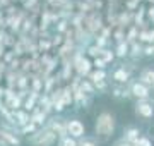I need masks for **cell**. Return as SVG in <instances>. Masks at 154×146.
I'll return each mask as SVG.
<instances>
[{"label": "cell", "instance_id": "obj_4", "mask_svg": "<svg viewBox=\"0 0 154 146\" xmlns=\"http://www.w3.org/2000/svg\"><path fill=\"white\" fill-rule=\"evenodd\" d=\"M134 71H135L134 62H130V64H120L118 67H115L110 72V78L113 81V84H128L132 81Z\"/></svg>", "mask_w": 154, "mask_h": 146}, {"label": "cell", "instance_id": "obj_19", "mask_svg": "<svg viewBox=\"0 0 154 146\" xmlns=\"http://www.w3.org/2000/svg\"><path fill=\"white\" fill-rule=\"evenodd\" d=\"M142 57H144V45L140 41L132 43L130 45V55H128V59H132V62H135L139 59H142Z\"/></svg>", "mask_w": 154, "mask_h": 146}, {"label": "cell", "instance_id": "obj_26", "mask_svg": "<svg viewBox=\"0 0 154 146\" xmlns=\"http://www.w3.org/2000/svg\"><path fill=\"white\" fill-rule=\"evenodd\" d=\"M79 146H99V141L96 136H84L82 139H79Z\"/></svg>", "mask_w": 154, "mask_h": 146}, {"label": "cell", "instance_id": "obj_8", "mask_svg": "<svg viewBox=\"0 0 154 146\" xmlns=\"http://www.w3.org/2000/svg\"><path fill=\"white\" fill-rule=\"evenodd\" d=\"M67 134L75 138V139H82L86 134V125H84L82 120H79L77 117L67 119Z\"/></svg>", "mask_w": 154, "mask_h": 146}, {"label": "cell", "instance_id": "obj_14", "mask_svg": "<svg viewBox=\"0 0 154 146\" xmlns=\"http://www.w3.org/2000/svg\"><path fill=\"white\" fill-rule=\"evenodd\" d=\"M39 93H34V91L29 90V95L26 96V100H24V105H22V108L26 110V112H33L34 108L38 107V103H39Z\"/></svg>", "mask_w": 154, "mask_h": 146}, {"label": "cell", "instance_id": "obj_10", "mask_svg": "<svg viewBox=\"0 0 154 146\" xmlns=\"http://www.w3.org/2000/svg\"><path fill=\"white\" fill-rule=\"evenodd\" d=\"M110 91L115 100H130L132 98V93H130L128 84H113L110 88Z\"/></svg>", "mask_w": 154, "mask_h": 146}, {"label": "cell", "instance_id": "obj_35", "mask_svg": "<svg viewBox=\"0 0 154 146\" xmlns=\"http://www.w3.org/2000/svg\"><path fill=\"white\" fill-rule=\"evenodd\" d=\"M152 100H154V88H152Z\"/></svg>", "mask_w": 154, "mask_h": 146}, {"label": "cell", "instance_id": "obj_23", "mask_svg": "<svg viewBox=\"0 0 154 146\" xmlns=\"http://www.w3.org/2000/svg\"><path fill=\"white\" fill-rule=\"evenodd\" d=\"M63 101H65V107H70L74 105V90H72L70 84H63Z\"/></svg>", "mask_w": 154, "mask_h": 146}, {"label": "cell", "instance_id": "obj_20", "mask_svg": "<svg viewBox=\"0 0 154 146\" xmlns=\"http://www.w3.org/2000/svg\"><path fill=\"white\" fill-rule=\"evenodd\" d=\"M108 76L110 72L108 71H103V69H93V72L89 74V81L91 83H98V81H108Z\"/></svg>", "mask_w": 154, "mask_h": 146}, {"label": "cell", "instance_id": "obj_12", "mask_svg": "<svg viewBox=\"0 0 154 146\" xmlns=\"http://www.w3.org/2000/svg\"><path fill=\"white\" fill-rule=\"evenodd\" d=\"M139 81L144 83L146 86H149L151 90L154 88V67L151 65H146L139 71Z\"/></svg>", "mask_w": 154, "mask_h": 146}, {"label": "cell", "instance_id": "obj_3", "mask_svg": "<svg viewBox=\"0 0 154 146\" xmlns=\"http://www.w3.org/2000/svg\"><path fill=\"white\" fill-rule=\"evenodd\" d=\"M57 141H58V136L48 125L39 127L33 136H29V144L31 146H53Z\"/></svg>", "mask_w": 154, "mask_h": 146}, {"label": "cell", "instance_id": "obj_22", "mask_svg": "<svg viewBox=\"0 0 154 146\" xmlns=\"http://www.w3.org/2000/svg\"><path fill=\"white\" fill-rule=\"evenodd\" d=\"M139 31H140V29H139L137 26H130V28L127 29L125 41L128 43V45H132V43H135V41H139Z\"/></svg>", "mask_w": 154, "mask_h": 146}, {"label": "cell", "instance_id": "obj_15", "mask_svg": "<svg viewBox=\"0 0 154 146\" xmlns=\"http://www.w3.org/2000/svg\"><path fill=\"white\" fill-rule=\"evenodd\" d=\"M130 26H134V12L125 9V11H122L120 14H118V28L128 29Z\"/></svg>", "mask_w": 154, "mask_h": 146}, {"label": "cell", "instance_id": "obj_34", "mask_svg": "<svg viewBox=\"0 0 154 146\" xmlns=\"http://www.w3.org/2000/svg\"><path fill=\"white\" fill-rule=\"evenodd\" d=\"M111 146H134V144H130V143H127L123 138H120V139H116V141H113V144Z\"/></svg>", "mask_w": 154, "mask_h": 146}, {"label": "cell", "instance_id": "obj_9", "mask_svg": "<svg viewBox=\"0 0 154 146\" xmlns=\"http://www.w3.org/2000/svg\"><path fill=\"white\" fill-rule=\"evenodd\" d=\"M74 105H77V107L81 108H89L91 107V103H93V96L88 95V93H84L82 90H81V86L77 88V90H74Z\"/></svg>", "mask_w": 154, "mask_h": 146}, {"label": "cell", "instance_id": "obj_31", "mask_svg": "<svg viewBox=\"0 0 154 146\" xmlns=\"http://www.w3.org/2000/svg\"><path fill=\"white\" fill-rule=\"evenodd\" d=\"M135 146H152V141H151V138H147V136H140L139 141L135 143Z\"/></svg>", "mask_w": 154, "mask_h": 146}, {"label": "cell", "instance_id": "obj_21", "mask_svg": "<svg viewBox=\"0 0 154 146\" xmlns=\"http://www.w3.org/2000/svg\"><path fill=\"white\" fill-rule=\"evenodd\" d=\"M103 50H105V48H99L98 45H94V41H93V43L86 48V55H88L91 60H94V59H99V57H101Z\"/></svg>", "mask_w": 154, "mask_h": 146}, {"label": "cell", "instance_id": "obj_16", "mask_svg": "<svg viewBox=\"0 0 154 146\" xmlns=\"http://www.w3.org/2000/svg\"><path fill=\"white\" fill-rule=\"evenodd\" d=\"M48 119L50 117L39 107H36L33 112H31V122H34L38 127H45V125H46V122H48Z\"/></svg>", "mask_w": 154, "mask_h": 146}, {"label": "cell", "instance_id": "obj_1", "mask_svg": "<svg viewBox=\"0 0 154 146\" xmlns=\"http://www.w3.org/2000/svg\"><path fill=\"white\" fill-rule=\"evenodd\" d=\"M116 131V117L110 110H101L94 120V136L99 143H108Z\"/></svg>", "mask_w": 154, "mask_h": 146}, {"label": "cell", "instance_id": "obj_30", "mask_svg": "<svg viewBox=\"0 0 154 146\" xmlns=\"http://www.w3.org/2000/svg\"><path fill=\"white\" fill-rule=\"evenodd\" d=\"M93 67H94V69H103V71H106L108 64H106V62L101 59V57H99V59H94V60H93Z\"/></svg>", "mask_w": 154, "mask_h": 146}, {"label": "cell", "instance_id": "obj_33", "mask_svg": "<svg viewBox=\"0 0 154 146\" xmlns=\"http://www.w3.org/2000/svg\"><path fill=\"white\" fill-rule=\"evenodd\" d=\"M51 41H53V46H60L65 43V38H63V34H55V36H51Z\"/></svg>", "mask_w": 154, "mask_h": 146}, {"label": "cell", "instance_id": "obj_28", "mask_svg": "<svg viewBox=\"0 0 154 146\" xmlns=\"http://www.w3.org/2000/svg\"><path fill=\"white\" fill-rule=\"evenodd\" d=\"M58 146H79V139L72 138V136H65L58 139Z\"/></svg>", "mask_w": 154, "mask_h": 146}, {"label": "cell", "instance_id": "obj_6", "mask_svg": "<svg viewBox=\"0 0 154 146\" xmlns=\"http://www.w3.org/2000/svg\"><path fill=\"white\" fill-rule=\"evenodd\" d=\"M128 88H130V93H132V98L135 101L139 100H149L151 96H152V90L146 86L144 83H140L139 79H132L130 83H128Z\"/></svg>", "mask_w": 154, "mask_h": 146}, {"label": "cell", "instance_id": "obj_13", "mask_svg": "<svg viewBox=\"0 0 154 146\" xmlns=\"http://www.w3.org/2000/svg\"><path fill=\"white\" fill-rule=\"evenodd\" d=\"M31 122V113L26 112L24 108L21 110H14V124H16L17 129H22L24 125H28Z\"/></svg>", "mask_w": 154, "mask_h": 146}, {"label": "cell", "instance_id": "obj_7", "mask_svg": "<svg viewBox=\"0 0 154 146\" xmlns=\"http://www.w3.org/2000/svg\"><path fill=\"white\" fill-rule=\"evenodd\" d=\"M46 125H48L50 129H51L57 136H58V139L65 138V136H69V134H67V119L62 117V115H58V113L51 115V117L48 119Z\"/></svg>", "mask_w": 154, "mask_h": 146}, {"label": "cell", "instance_id": "obj_2", "mask_svg": "<svg viewBox=\"0 0 154 146\" xmlns=\"http://www.w3.org/2000/svg\"><path fill=\"white\" fill-rule=\"evenodd\" d=\"M21 143L19 129L0 120V146H21Z\"/></svg>", "mask_w": 154, "mask_h": 146}, {"label": "cell", "instance_id": "obj_25", "mask_svg": "<svg viewBox=\"0 0 154 146\" xmlns=\"http://www.w3.org/2000/svg\"><path fill=\"white\" fill-rule=\"evenodd\" d=\"M38 129H39V127L34 122H29L28 125H24L22 129H19V134H21V136H28V138H29V136H33Z\"/></svg>", "mask_w": 154, "mask_h": 146}, {"label": "cell", "instance_id": "obj_17", "mask_svg": "<svg viewBox=\"0 0 154 146\" xmlns=\"http://www.w3.org/2000/svg\"><path fill=\"white\" fill-rule=\"evenodd\" d=\"M38 107L41 108V110H43L46 115H48V117H51V113L55 112V110H53V103H51V98H50V95H45V93L39 96Z\"/></svg>", "mask_w": 154, "mask_h": 146}, {"label": "cell", "instance_id": "obj_29", "mask_svg": "<svg viewBox=\"0 0 154 146\" xmlns=\"http://www.w3.org/2000/svg\"><path fill=\"white\" fill-rule=\"evenodd\" d=\"M125 36H127V31L122 28H115L113 29V36L111 38L115 40L116 43H122V41H125Z\"/></svg>", "mask_w": 154, "mask_h": 146}, {"label": "cell", "instance_id": "obj_36", "mask_svg": "<svg viewBox=\"0 0 154 146\" xmlns=\"http://www.w3.org/2000/svg\"><path fill=\"white\" fill-rule=\"evenodd\" d=\"M152 26H154V23H152Z\"/></svg>", "mask_w": 154, "mask_h": 146}, {"label": "cell", "instance_id": "obj_27", "mask_svg": "<svg viewBox=\"0 0 154 146\" xmlns=\"http://www.w3.org/2000/svg\"><path fill=\"white\" fill-rule=\"evenodd\" d=\"M101 59H103V60H105L106 64H108V65H110L111 62H113V60L116 59L115 50H111V48H105V50H103V53H101Z\"/></svg>", "mask_w": 154, "mask_h": 146}, {"label": "cell", "instance_id": "obj_11", "mask_svg": "<svg viewBox=\"0 0 154 146\" xmlns=\"http://www.w3.org/2000/svg\"><path fill=\"white\" fill-rule=\"evenodd\" d=\"M140 129H139L137 125H125L123 127V132H122V138L127 141V143H130V144H135L140 138Z\"/></svg>", "mask_w": 154, "mask_h": 146}, {"label": "cell", "instance_id": "obj_5", "mask_svg": "<svg viewBox=\"0 0 154 146\" xmlns=\"http://www.w3.org/2000/svg\"><path fill=\"white\" fill-rule=\"evenodd\" d=\"M134 113L142 120H151L154 119V100H139L134 105Z\"/></svg>", "mask_w": 154, "mask_h": 146}, {"label": "cell", "instance_id": "obj_18", "mask_svg": "<svg viewBox=\"0 0 154 146\" xmlns=\"http://www.w3.org/2000/svg\"><path fill=\"white\" fill-rule=\"evenodd\" d=\"M115 55H116V59H120V60L128 59V55H130V45H128L127 41L116 43L115 45Z\"/></svg>", "mask_w": 154, "mask_h": 146}, {"label": "cell", "instance_id": "obj_32", "mask_svg": "<svg viewBox=\"0 0 154 146\" xmlns=\"http://www.w3.org/2000/svg\"><path fill=\"white\" fill-rule=\"evenodd\" d=\"M36 5H39V0H26V2H24V11L31 12Z\"/></svg>", "mask_w": 154, "mask_h": 146}, {"label": "cell", "instance_id": "obj_24", "mask_svg": "<svg viewBox=\"0 0 154 146\" xmlns=\"http://www.w3.org/2000/svg\"><path fill=\"white\" fill-rule=\"evenodd\" d=\"M81 90L84 91V93H88V95L94 96L98 91H96V88H94V84L89 81V79H82V83H81Z\"/></svg>", "mask_w": 154, "mask_h": 146}]
</instances>
